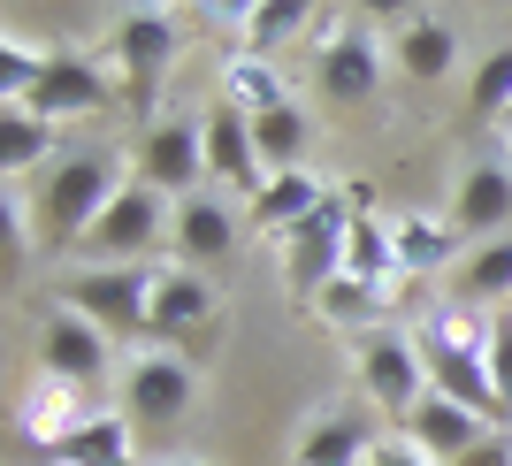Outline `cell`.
<instances>
[{"label": "cell", "instance_id": "cell-10", "mask_svg": "<svg viewBox=\"0 0 512 466\" xmlns=\"http://www.w3.org/2000/svg\"><path fill=\"white\" fill-rule=\"evenodd\" d=\"M107 405L100 390H85V382H62V375H31L16 390V436L31 451H46V459H62L77 436H85L92 421H100Z\"/></svg>", "mask_w": 512, "mask_h": 466}, {"label": "cell", "instance_id": "cell-13", "mask_svg": "<svg viewBox=\"0 0 512 466\" xmlns=\"http://www.w3.org/2000/svg\"><path fill=\"white\" fill-rule=\"evenodd\" d=\"M130 161H138V176L153 191L192 199V191H207V130H199V115H161V123L138 130Z\"/></svg>", "mask_w": 512, "mask_h": 466}, {"label": "cell", "instance_id": "cell-30", "mask_svg": "<svg viewBox=\"0 0 512 466\" xmlns=\"http://www.w3.org/2000/svg\"><path fill=\"white\" fill-rule=\"evenodd\" d=\"M490 382H497V405L512 421V306L497 314V337H490Z\"/></svg>", "mask_w": 512, "mask_h": 466}, {"label": "cell", "instance_id": "cell-27", "mask_svg": "<svg viewBox=\"0 0 512 466\" xmlns=\"http://www.w3.org/2000/svg\"><path fill=\"white\" fill-rule=\"evenodd\" d=\"M314 314L329 321V329H344V337H360V329H383L390 321V298L375 291V283H360V276H337L314 298Z\"/></svg>", "mask_w": 512, "mask_h": 466}, {"label": "cell", "instance_id": "cell-3", "mask_svg": "<svg viewBox=\"0 0 512 466\" xmlns=\"http://www.w3.org/2000/svg\"><path fill=\"white\" fill-rule=\"evenodd\" d=\"M176 54H184V16L176 8H123V16L107 23V85L123 92V100L153 107V92L169 85Z\"/></svg>", "mask_w": 512, "mask_h": 466}, {"label": "cell", "instance_id": "cell-19", "mask_svg": "<svg viewBox=\"0 0 512 466\" xmlns=\"http://www.w3.org/2000/svg\"><path fill=\"white\" fill-rule=\"evenodd\" d=\"M398 436H413V444H421L436 466H451V459H467V451L482 444V436H490V421H482V413H467V405H451V398H436V390H428V398L413 405V421L398 428Z\"/></svg>", "mask_w": 512, "mask_h": 466}, {"label": "cell", "instance_id": "cell-20", "mask_svg": "<svg viewBox=\"0 0 512 466\" xmlns=\"http://www.w3.org/2000/svg\"><path fill=\"white\" fill-rule=\"evenodd\" d=\"M214 100L237 107V115H276V107H299L291 100V77H283V62H260V54H237L230 46V62H222V85H214Z\"/></svg>", "mask_w": 512, "mask_h": 466}, {"label": "cell", "instance_id": "cell-6", "mask_svg": "<svg viewBox=\"0 0 512 466\" xmlns=\"http://www.w3.org/2000/svg\"><path fill=\"white\" fill-rule=\"evenodd\" d=\"M352 367H360V390L383 405L398 428H406V421H413V405L428 398V360H421V337H413L406 321L360 329V337H352Z\"/></svg>", "mask_w": 512, "mask_h": 466}, {"label": "cell", "instance_id": "cell-12", "mask_svg": "<svg viewBox=\"0 0 512 466\" xmlns=\"http://www.w3.org/2000/svg\"><path fill=\"white\" fill-rule=\"evenodd\" d=\"M352 199H321L314 214H306L291 237H276V253H283V276H291V291L299 298H321L329 283L344 276V237H352Z\"/></svg>", "mask_w": 512, "mask_h": 466}, {"label": "cell", "instance_id": "cell-29", "mask_svg": "<svg viewBox=\"0 0 512 466\" xmlns=\"http://www.w3.org/2000/svg\"><path fill=\"white\" fill-rule=\"evenodd\" d=\"M467 107L482 115V123H505V115H512V39H505V46H490V54L474 62V77H467Z\"/></svg>", "mask_w": 512, "mask_h": 466}, {"label": "cell", "instance_id": "cell-28", "mask_svg": "<svg viewBox=\"0 0 512 466\" xmlns=\"http://www.w3.org/2000/svg\"><path fill=\"white\" fill-rule=\"evenodd\" d=\"M253 146H260V169H268V176L299 169V153H306V107H276V115H260Z\"/></svg>", "mask_w": 512, "mask_h": 466}, {"label": "cell", "instance_id": "cell-25", "mask_svg": "<svg viewBox=\"0 0 512 466\" xmlns=\"http://www.w3.org/2000/svg\"><path fill=\"white\" fill-rule=\"evenodd\" d=\"M367 459H375V436L352 413H321L299 444V466H367Z\"/></svg>", "mask_w": 512, "mask_h": 466}, {"label": "cell", "instance_id": "cell-16", "mask_svg": "<svg viewBox=\"0 0 512 466\" xmlns=\"http://www.w3.org/2000/svg\"><path fill=\"white\" fill-rule=\"evenodd\" d=\"M390 62L413 85H444L451 69H459V23L436 16V8H406V16L390 23Z\"/></svg>", "mask_w": 512, "mask_h": 466}, {"label": "cell", "instance_id": "cell-1", "mask_svg": "<svg viewBox=\"0 0 512 466\" xmlns=\"http://www.w3.org/2000/svg\"><path fill=\"white\" fill-rule=\"evenodd\" d=\"M138 176V161H130V146H85V153H62V169L39 184V199H31V214H39V237L46 245H85V230L100 222L107 207H115V191Z\"/></svg>", "mask_w": 512, "mask_h": 466}, {"label": "cell", "instance_id": "cell-9", "mask_svg": "<svg viewBox=\"0 0 512 466\" xmlns=\"http://www.w3.org/2000/svg\"><path fill=\"white\" fill-rule=\"evenodd\" d=\"M199 398V367L161 352V344H138L123 360V382H115V405H123L138 428H176Z\"/></svg>", "mask_w": 512, "mask_h": 466}, {"label": "cell", "instance_id": "cell-21", "mask_svg": "<svg viewBox=\"0 0 512 466\" xmlns=\"http://www.w3.org/2000/svg\"><path fill=\"white\" fill-rule=\"evenodd\" d=\"M321 199H329V191H321V176H314V169H283V176H268V184H260V199L245 207V222H253V230L276 245V237L299 230V222L321 207Z\"/></svg>", "mask_w": 512, "mask_h": 466}, {"label": "cell", "instance_id": "cell-17", "mask_svg": "<svg viewBox=\"0 0 512 466\" xmlns=\"http://www.w3.org/2000/svg\"><path fill=\"white\" fill-rule=\"evenodd\" d=\"M321 16L314 0H253V8H237V54H260V62H276L283 46H314Z\"/></svg>", "mask_w": 512, "mask_h": 466}, {"label": "cell", "instance_id": "cell-15", "mask_svg": "<svg viewBox=\"0 0 512 466\" xmlns=\"http://www.w3.org/2000/svg\"><path fill=\"white\" fill-rule=\"evenodd\" d=\"M199 130H207V184L253 207L260 184H268V169H260V146H253V115H237V107L214 100L207 115H199Z\"/></svg>", "mask_w": 512, "mask_h": 466}, {"label": "cell", "instance_id": "cell-14", "mask_svg": "<svg viewBox=\"0 0 512 466\" xmlns=\"http://www.w3.org/2000/svg\"><path fill=\"white\" fill-rule=\"evenodd\" d=\"M451 230H459V245H490V237L512 230V161L505 153H482V161H467V176H459V191H451Z\"/></svg>", "mask_w": 512, "mask_h": 466}, {"label": "cell", "instance_id": "cell-34", "mask_svg": "<svg viewBox=\"0 0 512 466\" xmlns=\"http://www.w3.org/2000/svg\"><path fill=\"white\" fill-rule=\"evenodd\" d=\"M497 153H505V161H512V130H505V146H497Z\"/></svg>", "mask_w": 512, "mask_h": 466}, {"label": "cell", "instance_id": "cell-31", "mask_svg": "<svg viewBox=\"0 0 512 466\" xmlns=\"http://www.w3.org/2000/svg\"><path fill=\"white\" fill-rule=\"evenodd\" d=\"M451 466H512V428H490L467 459H451Z\"/></svg>", "mask_w": 512, "mask_h": 466}, {"label": "cell", "instance_id": "cell-4", "mask_svg": "<svg viewBox=\"0 0 512 466\" xmlns=\"http://www.w3.org/2000/svg\"><path fill=\"white\" fill-rule=\"evenodd\" d=\"M230 314H222V283L199 276V268H161V291H153V321H146V344L176 352V360H207L214 344H222Z\"/></svg>", "mask_w": 512, "mask_h": 466}, {"label": "cell", "instance_id": "cell-22", "mask_svg": "<svg viewBox=\"0 0 512 466\" xmlns=\"http://www.w3.org/2000/svg\"><path fill=\"white\" fill-rule=\"evenodd\" d=\"M107 69H92V62H77V54H54V69H46V85H39V115L46 123H77V115H92V107H107Z\"/></svg>", "mask_w": 512, "mask_h": 466}, {"label": "cell", "instance_id": "cell-11", "mask_svg": "<svg viewBox=\"0 0 512 466\" xmlns=\"http://www.w3.org/2000/svg\"><path fill=\"white\" fill-rule=\"evenodd\" d=\"M245 199H230V191H192V199H176V230H169V260L176 268H199V276H214L222 260L245 245Z\"/></svg>", "mask_w": 512, "mask_h": 466}, {"label": "cell", "instance_id": "cell-18", "mask_svg": "<svg viewBox=\"0 0 512 466\" xmlns=\"http://www.w3.org/2000/svg\"><path fill=\"white\" fill-rule=\"evenodd\" d=\"M62 123H46L39 107H0V184L8 191H23V176L31 169H62Z\"/></svg>", "mask_w": 512, "mask_h": 466}, {"label": "cell", "instance_id": "cell-36", "mask_svg": "<svg viewBox=\"0 0 512 466\" xmlns=\"http://www.w3.org/2000/svg\"><path fill=\"white\" fill-rule=\"evenodd\" d=\"M505 130H512V115H505Z\"/></svg>", "mask_w": 512, "mask_h": 466}, {"label": "cell", "instance_id": "cell-2", "mask_svg": "<svg viewBox=\"0 0 512 466\" xmlns=\"http://www.w3.org/2000/svg\"><path fill=\"white\" fill-rule=\"evenodd\" d=\"M169 230H176V199L153 191L146 176H130V184L115 191V207L85 230V245L69 260H77V268H153V260L169 253Z\"/></svg>", "mask_w": 512, "mask_h": 466}, {"label": "cell", "instance_id": "cell-32", "mask_svg": "<svg viewBox=\"0 0 512 466\" xmlns=\"http://www.w3.org/2000/svg\"><path fill=\"white\" fill-rule=\"evenodd\" d=\"M367 466H436V459H428V451L413 444V436H383V444H375V459H367Z\"/></svg>", "mask_w": 512, "mask_h": 466}, {"label": "cell", "instance_id": "cell-5", "mask_svg": "<svg viewBox=\"0 0 512 466\" xmlns=\"http://www.w3.org/2000/svg\"><path fill=\"white\" fill-rule=\"evenodd\" d=\"M383 69H390V31H375L360 16H337V8L321 16V31H314V92L321 100H337V107L375 100Z\"/></svg>", "mask_w": 512, "mask_h": 466}, {"label": "cell", "instance_id": "cell-35", "mask_svg": "<svg viewBox=\"0 0 512 466\" xmlns=\"http://www.w3.org/2000/svg\"><path fill=\"white\" fill-rule=\"evenodd\" d=\"M46 466H62V459H46Z\"/></svg>", "mask_w": 512, "mask_h": 466}, {"label": "cell", "instance_id": "cell-7", "mask_svg": "<svg viewBox=\"0 0 512 466\" xmlns=\"http://www.w3.org/2000/svg\"><path fill=\"white\" fill-rule=\"evenodd\" d=\"M161 268L169 260H153V268H69L62 276V306H77V314H92L107 329V337H146L153 321V291H161Z\"/></svg>", "mask_w": 512, "mask_h": 466}, {"label": "cell", "instance_id": "cell-24", "mask_svg": "<svg viewBox=\"0 0 512 466\" xmlns=\"http://www.w3.org/2000/svg\"><path fill=\"white\" fill-rule=\"evenodd\" d=\"M390 245H398V268H406V276H436V268L459 260L451 214H390Z\"/></svg>", "mask_w": 512, "mask_h": 466}, {"label": "cell", "instance_id": "cell-8", "mask_svg": "<svg viewBox=\"0 0 512 466\" xmlns=\"http://www.w3.org/2000/svg\"><path fill=\"white\" fill-rule=\"evenodd\" d=\"M39 375H62V382H85V390H100V382H123V344L107 337L92 314H77V306H46L39 321Z\"/></svg>", "mask_w": 512, "mask_h": 466}, {"label": "cell", "instance_id": "cell-26", "mask_svg": "<svg viewBox=\"0 0 512 466\" xmlns=\"http://www.w3.org/2000/svg\"><path fill=\"white\" fill-rule=\"evenodd\" d=\"M62 466H138V421H130L123 405H107L100 421L62 451Z\"/></svg>", "mask_w": 512, "mask_h": 466}, {"label": "cell", "instance_id": "cell-33", "mask_svg": "<svg viewBox=\"0 0 512 466\" xmlns=\"http://www.w3.org/2000/svg\"><path fill=\"white\" fill-rule=\"evenodd\" d=\"M161 466H214V459H161Z\"/></svg>", "mask_w": 512, "mask_h": 466}, {"label": "cell", "instance_id": "cell-23", "mask_svg": "<svg viewBox=\"0 0 512 466\" xmlns=\"http://www.w3.org/2000/svg\"><path fill=\"white\" fill-rule=\"evenodd\" d=\"M451 298H459V306H482V314H505L512 306V230L490 237V245H474V253L451 268Z\"/></svg>", "mask_w": 512, "mask_h": 466}]
</instances>
